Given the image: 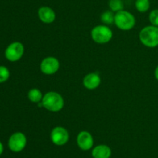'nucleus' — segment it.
Listing matches in <instances>:
<instances>
[{"mask_svg":"<svg viewBox=\"0 0 158 158\" xmlns=\"http://www.w3.org/2000/svg\"><path fill=\"white\" fill-rule=\"evenodd\" d=\"M43 106L48 111L57 112L64 106V99L60 94L56 91H49L43 95Z\"/></svg>","mask_w":158,"mask_h":158,"instance_id":"f257e3e1","label":"nucleus"},{"mask_svg":"<svg viewBox=\"0 0 158 158\" xmlns=\"http://www.w3.org/2000/svg\"><path fill=\"white\" fill-rule=\"evenodd\" d=\"M139 39L142 44L150 48L158 46V27L151 25L143 27L139 33Z\"/></svg>","mask_w":158,"mask_h":158,"instance_id":"f03ea898","label":"nucleus"},{"mask_svg":"<svg viewBox=\"0 0 158 158\" xmlns=\"http://www.w3.org/2000/svg\"><path fill=\"white\" fill-rule=\"evenodd\" d=\"M114 24L121 30H131L136 24V19L131 12L122 10L115 13Z\"/></svg>","mask_w":158,"mask_h":158,"instance_id":"7ed1b4c3","label":"nucleus"},{"mask_svg":"<svg viewBox=\"0 0 158 158\" xmlns=\"http://www.w3.org/2000/svg\"><path fill=\"white\" fill-rule=\"evenodd\" d=\"M91 38L99 44L107 43L113 37V32L110 28L106 25H98L91 30Z\"/></svg>","mask_w":158,"mask_h":158,"instance_id":"20e7f679","label":"nucleus"},{"mask_svg":"<svg viewBox=\"0 0 158 158\" xmlns=\"http://www.w3.org/2000/svg\"><path fill=\"white\" fill-rule=\"evenodd\" d=\"M27 143L26 135L22 132H15L12 133L8 140V147L13 153H19L23 151Z\"/></svg>","mask_w":158,"mask_h":158,"instance_id":"39448f33","label":"nucleus"},{"mask_svg":"<svg viewBox=\"0 0 158 158\" xmlns=\"http://www.w3.org/2000/svg\"><path fill=\"white\" fill-rule=\"evenodd\" d=\"M25 48L21 42L15 41L11 43L5 50V57L9 61L16 62L23 57Z\"/></svg>","mask_w":158,"mask_h":158,"instance_id":"423d86ee","label":"nucleus"},{"mask_svg":"<svg viewBox=\"0 0 158 158\" xmlns=\"http://www.w3.org/2000/svg\"><path fill=\"white\" fill-rule=\"evenodd\" d=\"M60 64L57 58L54 57H47L43 59L40 65V71L46 75H52L60 69Z\"/></svg>","mask_w":158,"mask_h":158,"instance_id":"0eeeda50","label":"nucleus"},{"mask_svg":"<svg viewBox=\"0 0 158 158\" xmlns=\"http://www.w3.org/2000/svg\"><path fill=\"white\" fill-rule=\"evenodd\" d=\"M69 138V133L63 126H56L51 131V141L52 143L56 146H63L67 143Z\"/></svg>","mask_w":158,"mask_h":158,"instance_id":"6e6552de","label":"nucleus"},{"mask_svg":"<svg viewBox=\"0 0 158 158\" xmlns=\"http://www.w3.org/2000/svg\"><path fill=\"white\" fill-rule=\"evenodd\" d=\"M77 143L79 148L84 151H87L94 147V138L91 133L88 131H81L77 135Z\"/></svg>","mask_w":158,"mask_h":158,"instance_id":"1a4fd4ad","label":"nucleus"},{"mask_svg":"<svg viewBox=\"0 0 158 158\" xmlns=\"http://www.w3.org/2000/svg\"><path fill=\"white\" fill-rule=\"evenodd\" d=\"M39 19L46 24H49L55 21L56 13L55 11L49 6H41L38 9Z\"/></svg>","mask_w":158,"mask_h":158,"instance_id":"9d476101","label":"nucleus"},{"mask_svg":"<svg viewBox=\"0 0 158 158\" xmlns=\"http://www.w3.org/2000/svg\"><path fill=\"white\" fill-rule=\"evenodd\" d=\"M100 82L101 78L97 73H89L83 77V86L89 90H94L98 88Z\"/></svg>","mask_w":158,"mask_h":158,"instance_id":"9b49d317","label":"nucleus"},{"mask_svg":"<svg viewBox=\"0 0 158 158\" xmlns=\"http://www.w3.org/2000/svg\"><path fill=\"white\" fill-rule=\"evenodd\" d=\"M91 155L93 158H110L112 150L107 145L100 144L93 148Z\"/></svg>","mask_w":158,"mask_h":158,"instance_id":"f8f14e48","label":"nucleus"},{"mask_svg":"<svg viewBox=\"0 0 158 158\" xmlns=\"http://www.w3.org/2000/svg\"><path fill=\"white\" fill-rule=\"evenodd\" d=\"M43 93L38 88H32L28 92V99L34 103H40L43 100Z\"/></svg>","mask_w":158,"mask_h":158,"instance_id":"ddd939ff","label":"nucleus"},{"mask_svg":"<svg viewBox=\"0 0 158 158\" xmlns=\"http://www.w3.org/2000/svg\"><path fill=\"white\" fill-rule=\"evenodd\" d=\"M100 20L101 22L106 26L112 25L114 23V20H115V14L111 10H106L103 12L100 15Z\"/></svg>","mask_w":158,"mask_h":158,"instance_id":"4468645a","label":"nucleus"},{"mask_svg":"<svg viewBox=\"0 0 158 158\" xmlns=\"http://www.w3.org/2000/svg\"><path fill=\"white\" fill-rule=\"evenodd\" d=\"M151 6V2L150 0H136L135 7L138 12H146L149 10Z\"/></svg>","mask_w":158,"mask_h":158,"instance_id":"2eb2a0df","label":"nucleus"},{"mask_svg":"<svg viewBox=\"0 0 158 158\" xmlns=\"http://www.w3.org/2000/svg\"><path fill=\"white\" fill-rule=\"evenodd\" d=\"M108 5L110 9L116 13L123 10V2L122 0H109Z\"/></svg>","mask_w":158,"mask_h":158,"instance_id":"dca6fc26","label":"nucleus"},{"mask_svg":"<svg viewBox=\"0 0 158 158\" xmlns=\"http://www.w3.org/2000/svg\"><path fill=\"white\" fill-rule=\"evenodd\" d=\"M10 77L9 70L6 66L0 65V83H4Z\"/></svg>","mask_w":158,"mask_h":158,"instance_id":"f3484780","label":"nucleus"},{"mask_svg":"<svg viewBox=\"0 0 158 158\" xmlns=\"http://www.w3.org/2000/svg\"><path fill=\"white\" fill-rule=\"evenodd\" d=\"M150 23L152 26L158 27V9H153L149 14Z\"/></svg>","mask_w":158,"mask_h":158,"instance_id":"a211bd4d","label":"nucleus"},{"mask_svg":"<svg viewBox=\"0 0 158 158\" xmlns=\"http://www.w3.org/2000/svg\"><path fill=\"white\" fill-rule=\"evenodd\" d=\"M3 151H4V146H3L2 143L0 141V156L3 153Z\"/></svg>","mask_w":158,"mask_h":158,"instance_id":"6ab92c4d","label":"nucleus"},{"mask_svg":"<svg viewBox=\"0 0 158 158\" xmlns=\"http://www.w3.org/2000/svg\"><path fill=\"white\" fill-rule=\"evenodd\" d=\"M154 76H155V78L158 81V65L157 68H155V71H154Z\"/></svg>","mask_w":158,"mask_h":158,"instance_id":"aec40b11","label":"nucleus"}]
</instances>
